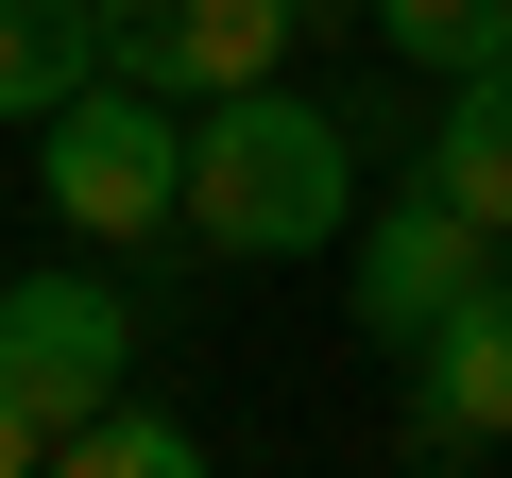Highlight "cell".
Returning <instances> with one entry per match:
<instances>
[{
	"mask_svg": "<svg viewBox=\"0 0 512 478\" xmlns=\"http://www.w3.org/2000/svg\"><path fill=\"white\" fill-rule=\"evenodd\" d=\"M35 188H52L69 239H103V257L188 239V120H171V86H103V69H86V86L35 120Z\"/></svg>",
	"mask_w": 512,
	"mask_h": 478,
	"instance_id": "cell-2",
	"label": "cell"
},
{
	"mask_svg": "<svg viewBox=\"0 0 512 478\" xmlns=\"http://www.w3.org/2000/svg\"><path fill=\"white\" fill-rule=\"evenodd\" d=\"M427 171H444V205H461V222H495V239H512V52L444 86V137H427Z\"/></svg>",
	"mask_w": 512,
	"mask_h": 478,
	"instance_id": "cell-7",
	"label": "cell"
},
{
	"mask_svg": "<svg viewBox=\"0 0 512 478\" xmlns=\"http://www.w3.org/2000/svg\"><path fill=\"white\" fill-rule=\"evenodd\" d=\"M103 69V0H0V120H52Z\"/></svg>",
	"mask_w": 512,
	"mask_h": 478,
	"instance_id": "cell-8",
	"label": "cell"
},
{
	"mask_svg": "<svg viewBox=\"0 0 512 478\" xmlns=\"http://www.w3.org/2000/svg\"><path fill=\"white\" fill-rule=\"evenodd\" d=\"M52 461H69V478H205V427H188V410H137V393H103V410L52 444Z\"/></svg>",
	"mask_w": 512,
	"mask_h": 478,
	"instance_id": "cell-9",
	"label": "cell"
},
{
	"mask_svg": "<svg viewBox=\"0 0 512 478\" xmlns=\"http://www.w3.org/2000/svg\"><path fill=\"white\" fill-rule=\"evenodd\" d=\"M376 52H393V69H427V86H461V69H495V52H512V0H376Z\"/></svg>",
	"mask_w": 512,
	"mask_h": 478,
	"instance_id": "cell-10",
	"label": "cell"
},
{
	"mask_svg": "<svg viewBox=\"0 0 512 478\" xmlns=\"http://www.w3.org/2000/svg\"><path fill=\"white\" fill-rule=\"evenodd\" d=\"M342 222H359V137H342V103H308V86H222V103L188 120V239H205V257L291 274V257H325Z\"/></svg>",
	"mask_w": 512,
	"mask_h": 478,
	"instance_id": "cell-1",
	"label": "cell"
},
{
	"mask_svg": "<svg viewBox=\"0 0 512 478\" xmlns=\"http://www.w3.org/2000/svg\"><path fill=\"white\" fill-rule=\"evenodd\" d=\"M478 274H495V222H461L444 171H410V188H376V222H342V308H359V342H393V359H410Z\"/></svg>",
	"mask_w": 512,
	"mask_h": 478,
	"instance_id": "cell-3",
	"label": "cell"
},
{
	"mask_svg": "<svg viewBox=\"0 0 512 478\" xmlns=\"http://www.w3.org/2000/svg\"><path fill=\"white\" fill-rule=\"evenodd\" d=\"M410 461H495L512 444V239H495V274L410 342V410H393Z\"/></svg>",
	"mask_w": 512,
	"mask_h": 478,
	"instance_id": "cell-5",
	"label": "cell"
},
{
	"mask_svg": "<svg viewBox=\"0 0 512 478\" xmlns=\"http://www.w3.org/2000/svg\"><path fill=\"white\" fill-rule=\"evenodd\" d=\"M291 35H308L291 0H103V69H120V86H171V103L274 86Z\"/></svg>",
	"mask_w": 512,
	"mask_h": 478,
	"instance_id": "cell-6",
	"label": "cell"
},
{
	"mask_svg": "<svg viewBox=\"0 0 512 478\" xmlns=\"http://www.w3.org/2000/svg\"><path fill=\"white\" fill-rule=\"evenodd\" d=\"M120 359H137V308H120L86 257H52V274H18V291H0V393H18L52 444L120 393Z\"/></svg>",
	"mask_w": 512,
	"mask_h": 478,
	"instance_id": "cell-4",
	"label": "cell"
},
{
	"mask_svg": "<svg viewBox=\"0 0 512 478\" xmlns=\"http://www.w3.org/2000/svg\"><path fill=\"white\" fill-rule=\"evenodd\" d=\"M35 461H52V427H35L18 393H0V478H35Z\"/></svg>",
	"mask_w": 512,
	"mask_h": 478,
	"instance_id": "cell-11",
	"label": "cell"
},
{
	"mask_svg": "<svg viewBox=\"0 0 512 478\" xmlns=\"http://www.w3.org/2000/svg\"><path fill=\"white\" fill-rule=\"evenodd\" d=\"M291 18H308V35H376V0H291Z\"/></svg>",
	"mask_w": 512,
	"mask_h": 478,
	"instance_id": "cell-12",
	"label": "cell"
}]
</instances>
